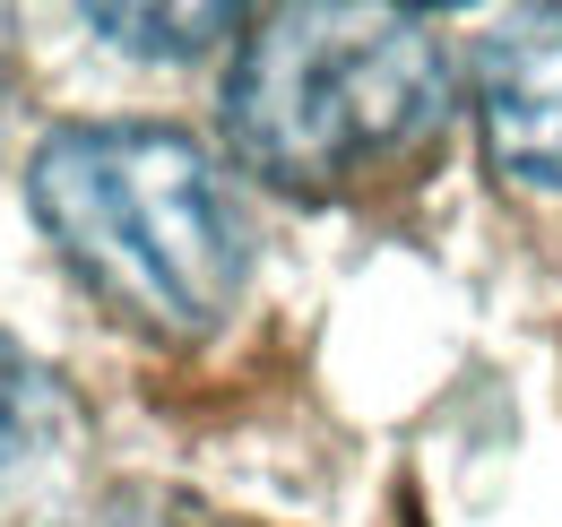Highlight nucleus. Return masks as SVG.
Masks as SVG:
<instances>
[{"label":"nucleus","instance_id":"f257e3e1","mask_svg":"<svg viewBox=\"0 0 562 527\" xmlns=\"http://www.w3.org/2000/svg\"><path fill=\"white\" fill-rule=\"evenodd\" d=\"M26 199L70 277L147 337H209L243 294V216L209 147L165 122H61L26 165Z\"/></svg>","mask_w":562,"mask_h":527},{"label":"nucleus","instance_id":"f03ea898","mask_svg":"<svg viewBox=\"0 0 562 527\" xmlns=\"http://www.w3.org/2000/svg\"><path fill=\"white\" fill-rule=\"evenodd\" d=\"M450 113V53L416 9L312 0L243 35L225 78V138L285 191H338L416 156Z\"/></svg>","mask_w":562,"mask_h":527},{"label":"nucleus","instance_id":"7ed1b4c3","mask_svg":"<svg viewBox=\"0 0 562 527\" xmlns=\"http://www.w3.org/2000/svg\"><path fill=\"white\" fill-rule=\"evenodd\" d=\"M476 122L502 182L562 199V9H519L476 44Z\"/></svg>","mask_w":562,"mask_h":527},{"label":"nucleus","instance_id":"20e7f679","mask_svg":"<svg viewBox=\"0 0 562 527\" xmlns=\"http://www.w3.org/2000/svg\"><path fill=\"white\" fill-rule=\"evenodd\" d=\"M53 415H61V390H53V372H44L26 346H9V337H0V475H18V467L44 450Z\"/></svg>","mask_w":562,"mask_h":527},{"label":"nucleus","instance_id":"39448f33","mask_svg":"<svg viewBox=\"0 0 562 527\" xmlns=\"http://www.w3.org/2000/svg\"><path fill=\"white\" fill-rule=\"evenodd\" d=\"M87 26L95 35H113V44H131V53H200L209 35L234 26V9H87Z\"/></svg>","mask_w":562,"mask_h":527}]
</instances>
